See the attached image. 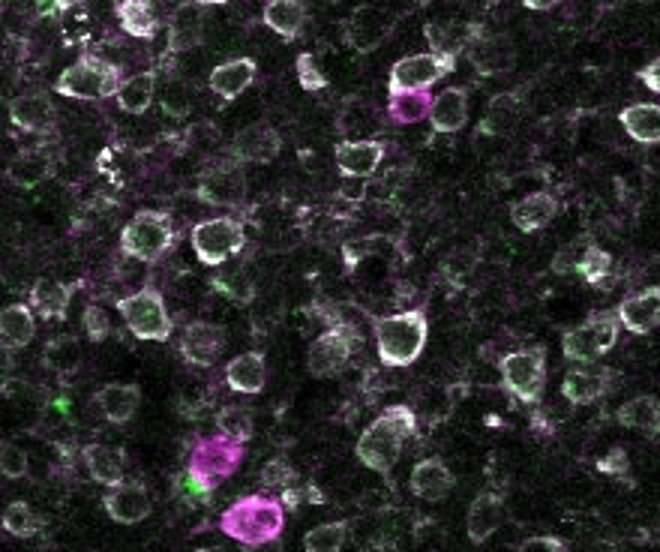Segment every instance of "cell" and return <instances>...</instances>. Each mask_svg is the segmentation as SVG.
<instances>
[{
    "label": "cell",
    "instance_id": "obj_37",
    "mask_svg": "<svg viewBox=\"0 0 660 552\" xmlns=\"http://www.w3.org/2000/svg\"><path fill=\"white\" fill-rule=\"evenodd\" d=\"M615 421L622 424L624 429H636V432H643V436H658L660 432V400L655 397H634V400H627L619 405V412H615Z\"/></svg>",
    "mask_w": 660,
    "mask_h": 552
},
{
    "label": "cell",
    "instance_id": "obj_56",
    "mask_svg": "<svg viewBox=\"0 0 660 552\" xmlns=\"http://www.w3.org/2000/svg\"><path fill=\"white\" fill-rule=\"evenodd\" d=\"M177 85H180V81H175L172 88L162 90V105H165V112L187 114L189 112V90L184 88L180 93H177Z\"/></svg>",
    "mask_w": 660,
    "mask_h": 552
},
{
    "label": "cell",
    "instance_id": "obj_38",
    "mask_svg": "<svg viewBox=\"0 0 660 552\" xmlns=\"http://www.w3.org/2000/svg\"><path fill=\"white\" fill-rule=\"evenodd\" d=\"M157 85H160V73L157 70H145L133 78H124V85L117 90V105L126 114H145L157 100Z\"/></svg>",
    "mask_w": 660,
    "mask_h": 552
},
{
    "label": "cell",
    "instance_id": "obj_33",
    "mask_svg": "<svg viewBox=\"0 0 660 552\" xmlns=\"http://www.w3.org/2000/svg\"><path fill=\"white\" fill-rule=\"evenodd\" d=\"M75 286H66L61 279H37L30 286V306L39 318H66L70 301H73Z\"/></svg>",
    "mask_w": 660,
    "mask_h": 552
},
{
    "label": "cell",
    "instance_id": "obj_12",
    "mask_svg": "<svg viewBox=\"0 0 660 552\" xmlns=\"http://www.w3.org/2000/svg\"><path fill=\"white\" fill-rule=\"evenodd\" d=\"M457 61L460 58L433 54V51L406 54L387 73V93H429L433 85L457 73Z\"/></svg>",
    "mask_w": 660,
    "mask_h": 552
},
{
    "label": "cell",
    "instance_id": "obj_55",
    "mask_svg": "<svg viewBox=\"0 0 660 552\" xmlns=\"http://www.w3.org/2000/svg\"><path fill=\"white\" fill-rule=\"evenodd\" d=\"M513 552H568V543L556 535H535V538H525Z\"/></svg>",
    "mask_w": 660,
    "mask_h": 552
},
{
    "label": "cell",
    "instance_id": "obj_49",
    "mask_svg": "<svg viewBox=\"0 0 660 552\" xmlns=\"http://www.w3.org/2000/svg\"><path fill=\"white\" fill-rule=\"evenodd\" d=\"M259 480H262V487L267 490H288V487H295V480H298V472L291 468L288 460L283 456H274V460H267L262 465V472H259Z\"/></svg>",
    "mask_w": 660,
    "mask_h": 552
},
{
    "label": "cell",
    "instance_id": "obj_59",
    "mask_svg": "<svg viewBox=\"0 0 660 552\" xmlns=\"http://www.w3.org/2000/svg\"><path fill=\"white\" fill-rule=\"evenodd\" d=\"M240 552H286L283 550V540H264V543H252V547H244Z\"/></svg>",
    "mask_w": 660,
    "mask_h": 552
},
{
    "label": "cell",
    "instance_id": "obj_53",
    "mask_svg": "<svg viewBox=\"0 0 660 552\" xmlns=\"http://www.w3.org/2000/svg\"><path fill=\"white\" fill-rule=\"evenodd\" d=\"M598 472L607 477H615V480H624L631 484V456L624 448H612L598 460Z\"/></svg>",
    "mask_w": 660,
    "mask_h": 552
},
{
    "label": "cell",
    "instance_id": "obj_52",
    "mask_svg": "<svg viewBox=\"0 0 660 552\" xmlns=\"http://www.w3.org/2000/svg\"><path fill=\"white\" fill-rule=\"evenodd\" d=\"M82 327L88 334L90 342H102V339L112 334V318L102 310L100 303H88L85 313H82Z\"/></svg>",
    "mask_w": 660,
    "mask_h": 552
},
{
    "label": "cell",
    "instance_id": "obj_3",
    "mask_svg": "<svg viewBox=\"0 0 660 552\" xmlns=\"http://www.w3.org/2000/svg\"><path fill=\"white\" fill-rule=\"evenodd\" d=\"M286 526V507L271 495H244L235 504H228L220 516V528L244 547L276 540Z\"/></svg>",
    "mask_w": 660,
    "mask_h": 552
},
{
    "label": "cell",
    "instance_id": "obj_26",
    "mask_svg": "<svg viewBox=\"0 0 660 552\" xmlns=\"http://www.w3.org/2000/svg\"><path fill=\"white\" fill-rule=\"evenodd\" d=\"M561 211V201L552 192H528L520 201L511 204V223L525 235H535L547 228Z\"/></svg>",
    "mask_w": 660,
    "mask_h": 552
},
{
    "label": "cell",
    "instance_id": "obj_40",
    "mask_svg": "<svg viewBox=\"0 0 660 552\" xmlns=\"http://www.w3.org/2000/svg\"><path fill=\"white\" fill-rule=\"evenodd\" d=\"M385 25V15L382 10H373V7H361L358 13L351 15L349 27H346V39H349L351 46L358 51H373L387 34Z\"/></svg>",
    "mask_w": 660,
    "mask_h": 552
},
{
    "label": "cell",
    "instance_id": "obj_10",
    "mask_svg": "<svg viewBox=\"0 0 660 552\" xmlns=\"http://www.w3.org/2000/svg\"><path fill=\"white\" fill-rule=\"evenodd\" d=\"M363 346V337L351 322H334L324 330L322 337H315L307 349V369L315 378L339 376L349 361Z\"/></svg>",
    "mask_w": 660,
    "mask_h": 552
},
{
    "label": "cell",
    "instance_id": "obj_30",
    "mask_svg": "<svg viewBox=\"0 0 660 552\" xmlns=\"http://www.w3.org/2000/svg\"><path fill=\"white\" fill-rule=\"evenodd\" d=\"M307 18H310V10H307L303 0H271V3H264L262 10L264 25L286 42H295L303 34Z\"/></svg>",
    "mask_w": 660,
    "mask_h": 552
},
{
    "label": "cell",
    "instance_id": "obj_54",
    "mask_svg": "<svg viewBox=\"0 0 660 552\" xmlns=\"http://www.w3.org/2000/svg\"><path fill=\"white\" fill-rule=\"evenodd\" d=\"M588 247V243H586ZM586 247H580V243H571V247H564V250H559L556 255H552V274L559 276H568L576 271V264H580V255H583V250Z\"/></svg>",
    "mask_w": 660,
    "mask_h": 552
},
{
    "label": "cell",
    "instance_id": "obj_48",
    "mask_svg": "<svg viewBox=\"0 0 660 552\" xmlns=\"http://www.w3.org/2000/svg\"><path fill=\"white\" fill-rule=\"evenodd\" d=\"M213 289H220L228 298V301L240 303V306H247L256 298V286H252V279L244 271H235V274L228 276H216L211 283Z\"/></svg>",
    "mask_w": 660,
    "mask_h": 552
},
{
    "label": "cell",
    "instance_id": "obj_9",
    "mask_svg": "<svg viewBox=\"0 0 660 552\" xmlns=\"http://www.w3.org/2000/svg\"><path fill=\"white\" fill-rule=\"evenodd\" d=\"M499 376L513 400L537 405L547 390V349L525 346V349L505 354L499 361Z\"/></svg>",
    "mask_w": 660,
    "mask_h": 552
},
{
    "label": "cell",
    "instance_id": "obj_44",
    "mask_svg": "<svg viewBox=\"0 0 660 552\" xmlns=\"http://www.w3.org/2000/svg\"><path fill=\"white\" fill-rule=\"evenodd\" d=\"M0 526L7 535H13L18 540H27L39 535V528H42V516L25 502H10L3 507V516H0Z\"/></svg>",
    "mask_w": 660,
    "mask_h": 552
},
{
    "label": "cell",
    "instance_id": "obj_34",
    "mask_svg": "<svg viewBox=\"0 0 660 552\" xmlns=\"http://www.w3.org/2000/svg\"><path fill=\"white\" fill-rule=\"evenodd\" d=\"M619 121L636 145H660V102H634L622 109Z\"/></svg>",
    "mask_w": 660,
    "mask_h": 552
},
{
    "label": "cell",
    "instance_id": "obj_14",
    "mask_svg": "<svg viewBox=\"0 0 660 552\" xmlns=\"http://www.w3.org/2000/svg\"><path fill=\"white\" fill-rule=\"evenodd\" d=\"M283 151V138L271 124H250L237 129L228 145V160L237 165H267L274 163Z\"/></svg>",
    "mask_w": 660,
    "mask_h": 552
},
{
    "label": "cell",
    "instance_id": "obj_39",
    "mask_svg": "<svg viewBox=\"0 0 660 552\" xmlns=\"http://www.w3.org/2000/svg\"><path fill=\"white\" fill-rule=\"evenodd\" d=\"M469 54H472L474 66L481 70V76H499L505 70H511L513 63V49L505 37H486V34H481L477 42L469 49Z\"/></svg>",
    "mask_w": 660,
    "mask_h": 552
},
{
    "label": "cell",
    "instance_id": "obj_58",
    "mask_svg": "<svg viewBox=\"0 0 660 552\" xmlns=\"http://www.w3.org/2000/svg\"><path fill=\"white\" fill-rule=\"evenodd\" d=\"M279 502H283L286 511H298L300 504H303V492H300L298 487H288V490L279 492Z\"/></svg>",
    "mask_w": 660,
    "mask_h": 552
},
{
    "label": "cell",
    "instance_id": "obj_16",
    "mask_svg": "<svg viewBox=\"0 0 660 552\" xmlns=\"http://www.w3.org/2000/svg\"><path fill=\"white\" fill-rule=\"evenodd\" d=\"M225 327L213 325V322H189L180 330V357L189 366H201L208 369L220 361V354L225 352Z\"/></svg>",
    "mask_w": 660,
    "mask_h": 552
},
{
    "label": "cell",
    "instance_id": "obj_13",
    "mask_svg": "<svg viewBox=\"0 0 660 552\" xmlns=\"http://www.w3.org/2000/svg\"><path fill=\"white\" fill-rule=\"evenodd\" d=\"M196 192L204 204L213 208H240L247 201V175L235 160L211 163L199 175Z\"/></svg>",
    "mask_w": 660,
    "mask_h": 552
},
{
    "label": "cell",
    "instance_id": "obj_57",
    "mask_svg": "<svg viewBox=\"0 0 660 552\" xmlns=\"http://www.w3.org/2000/svg\"><path fill=\"white\" fill-rule=\"evenodd\" d=\"M636 78H639V85H646L651 93H658L660 97V58H655L651 63H646V66L636 73Z\"/></svg>",
    "mask_w": 660,
    "mask_h": 552
},
{
    "label": "cell",
    "instance_id": "obj_23",
    "mask_svg": "<svg viewBox=\"0 0 660 552\" xmlns=\"http://www.w3.org/2000/svg\"><path fill=\"white\" fill-rule=\"evenodd\" d=\"M453 487H457L453 472L438 456H426V460L414 463V468H411L409 490L421 502H441V499H448Z\"/></svg>",
    "mask_w": 660,
    "mask_h": 552
},
{
    "label": "cell",
    "instance_id": "obj_24",
    "mask_svg": "<svg viewBox=\"0 0 660 552\" xmlns=\"http://www.w3.org/2000/svg\"><path fill=\"white\" fill-rule=\"evenodd\" d=\"M256 76H259V63L252 61V58H232V61H223L220 66H213L211 76H208V88L220 100L232 102L250 88Z\"/></svg>",
    "mask_w": 660,
    "mask_h": 552
},
{
    "label": "cell",
    "instance_id": "obj_42",
    "mask_svg": "<svg viewBox=\"0 0 660 552\" xmlns=\"http://www.w3.org/2000/svg\"><path fill=\"white\" fill-rule=\"evenodd\" d=\"M433 102H436V93H390L387 117L402 126L421 124V121H429Z\"/></svg>",
    "mask_w": 660,
    "mask_h": 552
},
{
    "label": "cell",
    "instance_id": "obj_6",
    "mask_svg": "<svg viewBox=\"0 0 660 552\" xmlns=\"http://www.w3.org/2000/svg\"><path fill=\"white\" fill-rule=\"evenodd\" d=\"M619 337H622L619 315L600 310V313H591L588 318H583L571 330H564L561 354H564V361H571L576 366L595 364V361H600L603 354H610L619 346Z\"/></svg>",
    "mask_w": 660,
    "mask_h": 552
},
{
    "label": "cell",
    "instance_id": "obj_36",
    "mask_svg": "<svg viewBox=\"0 0 660 552\" xmlns=\"http://www.w3.org/2000/svg\"><path fill=\"white\" fill-rule=\"evenodd\" d=\"M82 456H85V465H88L94 484L109 487V490L124 484V453L117 451V448H109V444H88Z\"/></svg>",
    "mask_w": 660,
    "mask_h": 552
},
{
    "label": "cell",
    "instance_id": "obj_50",
    "mask_svg": "<svg viewBox=\"0 0 660 552\" xmlns=\"http://www.w3.org/2000/svg\"><path fill=\"white\" fill-rule=\"evenodd\" d=\"M295 70H298V85L307 90V93H319V90L327 88V76H324V70L319 66L312 51H303V54H300Z\"/></svg>",
    "mask_w": 660,
    "mask_h": 552
},
{
    "label": "cell",
    "instance_id": "obj_17",
    "mask_svg": "<svg viewBox=\"0 0 660 552\" xmlns=\"http://www.w3.org/2000/svg\"><path fill=\"white\" fill-rule=\"evenodd\" d=\"M615 373L607 366H573L571 373L561 381V397L571 405H591V402L603 400L612 390Z\"/></svg>",
    "mask_w": 660,
    "mask_h": 552
},
{
    "label": "cell",
    "instance_id": "obj_19",
    "mask_svg": "<svg viewBox=\"0 0 660 552\" xmlns=\"http://www.w3.org/2000/svg\"><path fill=\"white\" fill-rule=\"evenodd\" d=\"M10 121L15 129L30 133V136H49L58 126V109L49 93H22L10 102Z\"/></svg>",
    "mask_w": 660,
    "mask_h": 552
},
{
    "label": "cell",
    "instance_id": "obj_45",
    "mask_svg": "<svg viewBox=\"0 0 660 552\" xmlns=\"http://www.w3.org/2000/svg\"><path fill=\"white\" fill-rule=\"evenodd\" d=\"M349 540V523L346 519H334V523H322V526L310 528L303 535V552H339Z\"/></svg>",
    "mask_w": 660,
    "mask_h": 552
},
{
    "label": "cell",
    "instance_id": "obj_20",
    "mask_svg": "<svg viewBox=\"0 0 660 552\" xmlns=\"http://www.w3.org/2000/svg\"><path fill=\"white\" fill-rule=\"evenodd\" d=\"M505 523V495L496 490H484L474 495V502L469 504L465 514V535L474 547H481L493 538Z\"/></svg>",
    "mask_w": 660,
    "mask_h": 552
},
{
    "label": "cell",
    "instance_id": "obj_43",
    "mask_svg": "<svg viewBox=\"0 0 660 552\" xmlns=\"http://www.w3.org/2000/svg\"><path fill=\"white\" fill-rule=\"evenodd\" d=\"M213 424H216L220 436L237 441V444H247L252 439V429H256V417L247 405H223L213 417Z\"/></svg>",
    "mask_w": 660,
    "mask_h": 552
},
{
    "label": "cell",
    "instance_id": "obj_25",
    "mask_svg": "<svg viewBox=\"0 0 660 552\" xmlns=\"http://www.w3.org/2000/svg\"><path fill=\"white\" fill-rule=\"evenodd\" d=\"M481 34H484L481 25H469V22H429L424 27L429 51L448 54V58H460L462 51L472 49Z\"/></svg>",
    "mask_w": 660,
    "mask_h": 552
},
{
    "label": "cell",
    "instance_id": "obj_5",
    "mask_svg": "<svg viewBox=\"0 0 660 552\" xmlns=\"http://www.w3.org/2000/svg\"><path fill=\"white\" fill-rule=\"evenodd\" d=\"M244 463V444L225 439V436H211V439H201L196 444V451L189 453L187 463V487L199 495H211L225 477L235 475L237 465Z\"/></svg>",
    "mask_w": 660,
    "mask_h": 552
},
{
    "label": "cell",
    "instance_id": "obj_32",
    "mask_svg": "<svg viewBox=\"0 0 660 552\" xmlns=\"http://www.w3.org/2000/svg\"><path fill=\"white\" fill-rule=\"evenodd\" d=\"M114 18L129 37L136 39H153L162 25L160 10L148 0H121V3H114Z\"/></svg>",
    "mask_w": 660,
    "mask_h": 552
},
{
    "label": "cell",
    "instance_id": "obj_1",
    "mask_svg": "<svg viewBox=\"0 0 660 552\" xmlns=\"http://www.w3.org/2000/svg\"><path fill=\"white\" fill-rule=\"evenodd\" d=\"M418 432V414L409 405H390L375 417L370 427L363 429L361 439L354 444V456L366 468L378 475H390L399 456L406 451V441Z\"/></svg>",
    "mask_w": 660,
    "mask_h": 552
},
{
    "label": "cell",
    "instance_id": "obj_28",
    "mask_svg": "<svg viewBox=\"0 0 660 552\" xmlns=\"http://www.w3.org/2000/svg\"><path fill=\"white\" fill-rule=\"evenodd\" d=\"M94 405L100 409V414L114 424V427H124L136 417L138 405H141V390L138 385H105L94 393Z\"/></svg>",
    "mask_w": 660,
    "mask_h": 552
},
{
    "label": "cell",
    "instance_id": "obj_29",
    "mask_svg": "<svg viewBox=\"0 0 660 552\" xmlns=\"http://www.w3.org/2000/svg\"><path fill=\"white\" fill-rule=\"evenodd\" d=\"M37 337V313L30 303H10L0 313V342L7 352H22Z\"/></svg>",
    "mask_w": 660,
    "mask_h": 552
},
{
    "label": "cell",
    "instance_id": "obj_21",
    "mask_svg": "<svg viewBox=\"0 0 660 552\" xmlns=\"http://www.w3.org/2000/svg\"><path fill=\"white\" fill-rule=\"evenodd\" d=\"M385 141L373 138H358V141H339L334 160L343 177H370L378 172V165L385 163Z\"/></svg>",
    "mask_w": 660,
    "mask_h": 552
},
{
    "label": "cell",
    "instance_id": "obj_60",
    "mask_svg": "<svg viewBox=\"0 0 660 552\" xmlns=\"http://www.w3.org/2000/svg\"><path fill=\"white\" fill-rule=\"evenodd\" d=\"M42 552H54V550H49V547H46V550H42Z\"/></svg>",
    "mask_w": 660,
    "mask_h": 552
},
{
    "label": "cell",
    "instance_id": "obj_15",
    "mask_svg": "<svg viewBox=\"0 0 660 552\" xmlns=\"http://www.w3.org/2000/svg\"><path fill=\"white\" fill-rule=\"evenodd\" d=\"M211 10V3H201V0H189V3L177 7L169 18V51L172 54L199 49L204 42V34H208Z\"/></svg>",
    "mask_w": 660,
    "mask_h": 552
},
{
    "label": "cell",
    "instance_id": "obj_11",
    "mask_svg": "<svg viewBox=\"0 0 660 552\" xmlns=\"http://www.w3.org/2000/svg\"><path fill=\"white\" fill-rule=\"evenodd\" d=\"M189 243L201 264L220 267L228 259H235L237 252L247 243V228L237 216H213L204 223H196L189 231Z\"/></svg>",
    "mask_w": 660,
    "mask_h": 552
},
{
    "label": "cell",
    "instance_id": "obj_4",
    "mask_svg": "<svg viewBox=\"0 0 660 552\" xmlns=\"http://www.w3.org/2000/svg\"><path fill=\"white\" fill-rule=\"evenodd\" d=\"M124 85L121 66L105 61L100 54H82L78 61L70 63L54 81V93L66 100L100 102L109 97H117V90Z\"/></svg>",
    "mask_w": 660,
    "mask_h": 552
},
{
    "label": "cell",
    "instance_id": "obj_31",
    "mask_svg": "<svg viewBox=\"0 0 660 552\" xmlns=\"http://www.w3.org/2000/svg\"><path fill=\"white\" fill-rule=\"evenodd\" d=\"M264 381H267V366H264L262 352H244L228 361L225 366V385L235 393H262Z\"/></svg>",
    "mask_w": 660,
    "mask_h": 552
},
{
    "label": "cell",
    "instance_id": "obj_2",
    "mask_svg": "<svg viewBox=\"0 0 660 552\" xmlns=\"http://www.w3.org/2000/svg\"><path fill=\"white\" fill-rule=\"evenodd\" d=\"M373 337L378 361L385 366H394V369H406L424 354L429 322H426L424 310L373 315Z\"/></svg>",
    "mask_w": 660,
    "mask_h": 552
},
{
    "label": "cell",
    "instance_id": "obj_47",
    "mask_svg": "<svg viewBox=\"0 0 660 552\" xmlns=\"http://www.w3.org/2000/svg\"><path fill=\"white\" fill-rule=\"evenodd\" d=\"M42 357H46V366L54 369V373H61V376L78 369V361H82V354H78V342L70 337L51 339L49 346H46V354H42Z\"/></svg>",
    "mask_w": 660,
    "mask_h": 552
},
{
    "label": "cell",
    "instance_id": "obj_46",
    "mask_svg": "<svg viewBox=\"0 0 660 552\" xmlns=\"http://www.w3.org/2000/svg\"><path fill=\"white\" fill-rule=\"evenodd\" d=\"M576 274L583 276L588 286H603L612 274V255L598 243H588L583 255H580Z\"/></svg>",
    "mask_w": 660,
    "mask_h": 552
},
{
    "label": "cell",
    "instance_id": "obj_7",
    "mask_svg": "<svg viewBox=\"0 0 660 552\" xmlns=\"http://www.w3.org/2000/svg\"><path fill=\"white\" fill-rule=\"evenodd\" d=\"M175 243V216L165 211H138L121 231V250L141 264H157Z\"/></svg>",
    "mask_w": 660,
    "mask_h": 552
},
{
    "label": "cell",
    "instance_id": "obj_18",
    "mask_svg": "<svg viewBox=\"0 0 660 552\" xmlns=\"http://www.w3.org/2000/svg\"><path fill=\"white\" fill-rule=\"evenodd\" d=\"M102 504H105V514L112 516L114 523H121V526H138L153 511L150 492L141 480H124L121 487L105 492Z\"/></svg>",
    "mask_w": 660,
    "mask_h": 552
},
{
    "label": "cell",
    "instance_id": "obj_27",
    "mask_svg": "<svg viewBox=\"0 0 660 552\" xmlns=\"http://www.w3.org/2000/svg\"><path fill=\"white\" fill-rule=\"evenodd\" d=\"M465 124H469V90L453 85V88H445L441 93H436L433 112H429L433 133L453 136V133H460Z\"/></svg>",
    "mask_w": 660,
    "mask_h": 552
},
{
    "label": "cell",
    "instance_id": "obj_51",
    "mask_svg": "<svg viewBox=\"0 0 660 552\" xmlns=\"http://www.w3.org/2000/svg\"><path fill=\"white\" fill-rule=\"evenodd\" d=\"M0 472L7 480H22L30 472V460H27V453L13 444V441H3L0 444Z\"/></svg>",
    "mask_w": 660,
    "mask_h": 552
},
{
    "label": "cell",
    "instance_id": "obj_8",
    "mask_svg": "<svg viewBox=\"0 0 660 552\" xmlns=\"http://www.w3.org/2000/svg\"><path fill=\"white\" fill-rule=\"evenodd\" d=\"M117 313L129 334L145 342H169L175 337V318L157 289H141L117 301Z\"/></svg>",
    "mask_w": 660,
    "mask_h": 552
},
{
    "label": "cell",
    "instance_id": "obj_22",
    "mask_svg": "<svg viewBox=\"0 0 660 552\" xmlns=\"http://www.w3.org/2000/svg\"><path fill=\"white\" fill-rule=\"evenodd\" d=\"M615 315L622 322V330H627V334H634V337L651 334L655 327H660V286H651V289L624 298Z\"/></svg>",
    "mask_w": 660,
    "mask_h": 552
},
{
    "label": "cell",
    "instance_id": "obj_41",
    "mask_svg": "<svg viewBox=\"0 0 660 552\" xmlns=\"http://www.w3.org/2000/svg\"><path fill=\"white\" fill-rule=\"evenodd\" d=\"M516 121H520V97L516 93H499L486 105V114L481 126H477V133L481 136H505L516 126Z\"/></svg>",
    "mask_w": 660,
    "mask_h": 552
},
{
    "label": "cell",
    "instance_id": "obj_35",
    "mask_svg": "<svg viewBox=\"0 0 660 552\" xmlns=\"http://www.w3.org/2000/svg\"><path fill=\"white\" fill-rule=\"evenodd\" d=\"M51 172H54V160L42 148H34V151H22L7 165V180L18 189H34L42 180H49Z\"/></svg>",
    "mask_w": 660,
    "mask_h": 552
}]
</instances>
